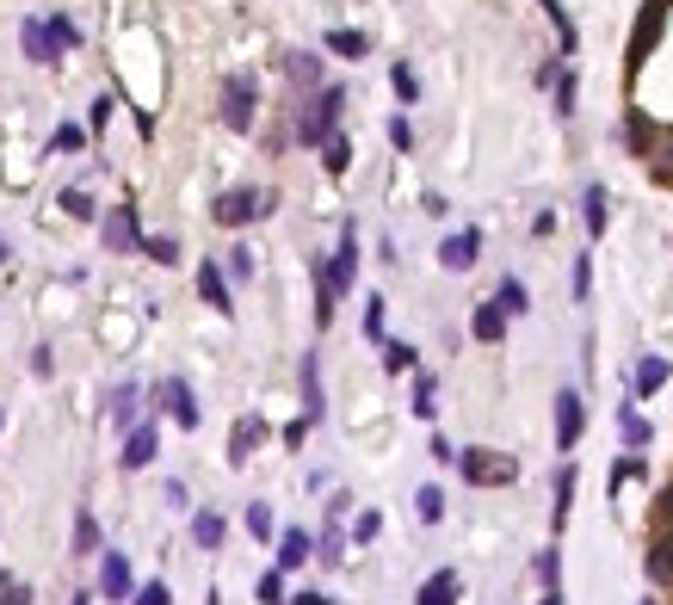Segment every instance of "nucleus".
<instances>
[{"mask_svg": "<svg viewBox=\"0 0 673 605\" xmlns=\"http://www.w3.org/2000/svg\"><path fill=\"white\" fill-rule=\"evenodd\" d=\"M457 470H464V482H476V488H501V482L519 476V464H513L507 451H482V445L457 457Z\"/></svg>", "mask_w": 673, "mask_h": 605, "instance_id": "obj_1", "label": "nucleus"}, {"mask_svg": "<svg viewBox=\"0 0 673 605\" xmlns=\"http://www.w3.org/2000/svg\"><path fill=\"white\" fill-rule=\"evenodd\" d=\"M266 210H272L266 192H223V198H217V223H223V229H241V223L266 217Z\"/></svg>", "mask_w": 673, "mask_h": 605, "instance_id": "obj_2", "label": "nucleus"}, {"mask_svg": "<svg viewBox=\"0 0 673 605\" xmlns=\"http://www.w3.org/2000/svg\"><path fill=\"white\" fill-rule=\"evenodd\" d=\"M223 124H229V130H247V124H254V81H247V75H229V81H223Z\"/></svg>", "mask_w": 673, "mask_h": 605, "instance_id": "obj_3", "label": "nucleus"}, {"mask_svg": "<svg viewBox=\"0 0 673 605\" xmlns=\"http://www.w3.org/2000/svg\"><path fill=\"white\" fill-rule=\"evenodd\" d=\"M143 247V235H136V210L118 204V210H105V254H136Z\"/></svg>", "mask_w": 673, "mask_h": 605, "instance_id": "obj_4", "label": "nucleus"}, {"mask_svg": "<svg viewBox=\"0 0 673 605\" xmlns=\"http://www.w3.org/2000/svg\"><path fill=\"white\" fill-rule=\"evenodd\" d=\"M340 105H346V99H340V93L328 87V93H322V99H315L309 112L297 118V136H303V142H322V136H328V124H334V112H340Z\"/></svg>", "mask_w": 673, "mask_h": 605, "instance_id": "obj_5", "label": "nucleus"}, {"mask_svg": "<svg viewBox=\"0 0 673 605\" xmlns=\"http://www.w3.org/2000/svg\"><path fill=\"white\" fill-rule=\"evenodd\" d=\"M575 439H581V396H556V445L575 451Z\"/></svg>", "mask_w": 673, "mask_h": 605, "instance_id": "obj_6", "label": "nucleus"}, {"mask_svg": "<svg viewBox=\"0 0 673 605\" xmlns=\"http://www.w3.org/2000/svg\"><path fill=\"white\" fill-rule=\"evenodd\" d=\"M161 402H167V414L180 420V426H198V402H192V389H186L180 377H167V383H161Z\"/></svg>", "mask_w": 673, "mask_h": 605, "instance_id": "obj_7", "label": "nucleus"}, {"mask_svg": "<svg viewBox=\"0 0 673 605\" xmlns=\"http://www.w3.org/2000/svg\"><path fill=\"white\" fill-rule=\"evenodd\" d=\"M99 587H105V599H130V562H124L118 550H105V568H99Z\"/></svg>", "mask_w": 673, "mask_h": 605, "instance_id": "obj_8", "label": "nucleus"}, {"mask_svg": "<svg viewBox=\"0 0 673 605\" xmlns=\"http://www.w3.org/2000/svg\"><path fill=\"white\" fill-rule=\"evenodd\" d=\"M476 247H482V241H476V229H464V235H451V241L439 247V260H445L451 272H470V266H476Z\"/></svg>", "mask_w": 673, "mask_h": 605, "instance_id": "obj_9", "label": "nucleus"}, {"mask_svg": "<svg viewBox=\"0 0 673 605\" xmlns=\"http://www.w3.org/2000/svg\"><path fill=\"white\" fill-rule=\"evenodd\" d=\"M155 451H161L155 426H136V433H130V445H124V470H143V464H155Z\"/></svg>", "mask_w": 673, "mask_h": 605, "instance_id": "obj_10", "label": "nucleus"}, {"mask_svg": "<svg viewBox=\"0 0 673 605\" xmlns=\"http://www.w3.org/2000/svg\"><path fill=\"white\" fill-rule=\"evenodd\" d=\"M260 433H266L260 420H235V433H229V464H247V457H254V445H260Z\"/></svg>", "mask_w": 673, "mask_h": 605, "instance_id": "obj_11", "label": "nucleus"}, {"mask_svg": "<svg viewBox=\"0 0 673 605\" xmlns=\"http://www.w3.org/2000/svg\"><path fill=\"white\" fill-rule=\"evenodd\" d=\"M457 587H464V581H457L451 568H439V575L420 587V599H414V605H457Z\"/></svg>", "mask_w": 673, "mask_h": 605, "instance_id": "obj_12", "label": "nucleus"}, {"mask_svg": "<svg viewBox=\"0 0 673 605\" xmlns=\"http://www.w3.org/2000/svg\"><path fill=\"white\" fill-rule=\"evenodd\" d=\"M198 297H204L210 309H223V315L235 309V303H229V284H223V272H217V266H204V272H198Z\"/></svg>", "mask_w": 673, "mask_h": 605, "instance_id": "obj_13", "label": "nucleus"}, {"mask_svg": "<svg viewBox=\"0 0 673 605\" xmlns=\"http://www.w3.org/2000/svg\"><path fill=\"white\" fill-rule=\"evenodd\" d=\"M303 556H309V531H285L278 538V568H303Z\"/></svg>", "mask_w": 673, "mask_h": 605, "instance_id": "obj_14", "label": "nucleus"}, {"mask_svg": "<svg viewBox=\"0 0 673 605\" xmlns=\"http://www.w3.org/2000/svg\"><path fill=\"white\" fill-rule=\"evenodd\" d=\"M501 328H507V309L501 303H482L476 309V340H501Z\"/></svg>", "mask_w": 673, "mask_h": 605, "instance_id": "obj_15", "label": "nucleus"}, {"mask_svg": "<svg viewBox=\"0 0 673 605\" xmlns=\"http://www.w3.org/2000/svg\"><path fill=\"white\" fill-rule=\"evenodd\" d=\"M50 50H56L50 25H25V56H31V62H50Z\"/></svg>", "mask_w": 673, "mask_h": 605, "instance_id": "obj_16", "label": "nucleus"}, {"mask_svg": "<svg viewBox=\"0 0 673 605\" xmlns=\"http://www.w3.org/2000/svg\"><path fill=\"white\" fill-rule=\"evenodd\" d=\"M192 538H198L204 550H217V544H223V519H217V513H198V519H192Z\"/></svg>", "mask_w": 673, "mask_h": 605, "instance_id": "obj_17", "label": "nucleus"}, {"mask_svg": "<svg viewBox=\"0 0 673 605\" xmlns=\"http://www.w3.org/2000/svg\"><path fill=\"white\" fill-rule=\"evenodd\" d=\"M661 383H667V359H643V365H636V389H643V396L661 389Z\"/></svg>", "mask_w": 673, "mask_h": 605, "instance_id": "obj_18", "label": "nucleus"}, {"mask_svg": "<svg viewBox=\"0 0 673 605\" xmlns=\"http://www.w3.org/2000/svg\"><path fill=\"white\" fill-rule=\"evenodd\" d=\"M130 414H136V389L124 383V389H112V426H130Z\"/></svg>", "mask_w": 673, "mask_h": 605, "instance_id": "obj_19", "label": "nucleus"}, {"mask_svg": "<svg viewBox=\"0 0 673 605\" xmlns=\"http://www.w3.org/2000/svg\"><path fill=\"white\" fill-rule=\"evenodd\" d=\"M143 254L161 260V266H173V260H180V241H173V235H155V241H143Z\"/></svg>", "mask_w": 673, "mask_h": 605, "instance_id": "obj_20", "label": "nucleus"}, {"mask_svg": "<svg viewBox=\"0 0 673 605\" xmlns=\"http://www.w3.org/2000/svg\"><path fill=\"white\" fill-rule=\"evenodd\" d=\"M75 550L87 556V550H99V525H93V513H81L75 519Z\"/></svg>", "mask_w": 673, "mask_h": 605, "instance_id": "obj_21", "label": "nucleus"}, {"mask_svg": "<svg viewBox=\"0 0 673 605\" xmlns=\"http://www.w3.org/2000/svg\"><path fill=\"white\" fill-rule=\"evenodd\" d=\"M328 50H340V56H365V38H359V31H328Z\"/></svg>", "mask_w": 673, "mask_h": 605, "instance_id": "obj_22", "label": "nucleus"}, {"mask_svg": "<svg viewBox=\"0 0 673 605\" xmlns=\"http://www.w3.org/2000/svg\"><path fill=\"white\" fill-rule=\"evenodd\" d=\"M569 494H575V470H562V476H556V525L569 519Z\"/></svg>", "mask_w": 673, "mask_h": 605, "instance_id": "obj_23", "label": "nucleus"}, {"mask_svg": "<svg viewBox=\"0 0 673 605\" xmlns=\"http://www.w3.org/2000/svg\"><path fill=\"white\" fill-rule=\"evenodd\" d=\"M439 513H445V494H439V488H420V519H427V525H433Z\"/></svg>", "mask_w": 673, "mask_h": 605, "instance_id": "obj_24", "label": "nucleus"}, {"mask_svg": "<svg viewBox=\"0 0 673 605\" xmlns=\"http://www.w3.org/2000/svg\"><path fill=\"white\" fill-rule=\"evenodd\" d=\"M247 531H254V538H272V513L254 501V507H247Z\"/></svg>", "mask_w": 673, "mask_h": 605, "instance_id": "obj_25", "label": "nucleus"}, {"mask_svg": "<svg viewBox=\"0 0 673 605\" xmlns=\"http://www.w3.org/2000/svg\"><path fill=\"white\" fill-rule=\"evenodd\" d=\"M494 303H501L507 315H519V309H525V291H519V284L507 278V284H501V297H494Z\"/></svg>", "mask_w": 673, "mask_h": 605, "instance_id": "obj_26", "label": "nucleus"}, {"mask_svg": "<svg viewBox=\"0 0 673 605\" xmlns=\"http://www.w3.org/2000/svg\"><path fill=\"white\" fill-rule=\"evenodd\" d=\"M291 75L297 81H322V62H315V56H291Z\"/></svg>", "mask_w": 673, "mask_h": 605, "instance_id": "obj_27", "label": "nucleus"}, {"mask_svg": "<svg viewBox=\"0 0 673 605\" xmlns=\"http://www.w3.org/2000/svg\"><path fill=\"white\" fill-rule=\"evenodd\" d=\"M62 210L68 217H93V198L87 192H62Z\"/></svg>", "mask_w": 673, "mask_h": 605, "instance_id": "obj_28", "label": "nucleus"}, {"mask_svg": "<svg viewBox=\"0 0 673 605\" xmlns=\"http://www.w3.org/2000/svg\"><path fill=\"white\" fill-rule=\"evenodd\" d=\"M81 142H87L81 124H62V130H56V149H81Z\"/></svg>", "mask_w": 673, "mask_h": 605, "instance_id": "obj_29", "label": "nucleus"}, {"mask_svg": "<svg viewBox=\"0 0 673 605\" xmlns=\"http://www.w3.org/2000/svg\"><path fill=\"white\" fill-rule=\"evenodd\" d=\"M587 229H593V235H599V229H606V198H599V192L587 198Z\"/></svg>", "mask_w": 673, "mask_h": 605, "instance_id": "obj_30", "label": "nucleus"}, {"mask_svg": "<svg viewBox=\"0 0 673 605\" xmlns=\"http://www.w3.org/2000/svg\"><path fill=\"white\" fill-rule=\"evenodd\" d=\"M136 605H173V593H167V587H161V581H149V587H143V593H136Z\"/></svg>", "mask_w": 673, "mask_h": 605, "instance_id": "obj_31", "label": "nucleus"}, {"mask_svg": "<svg viewBox=\"0 0 673 605\" xmlns=\"http://www.w3.org/2000/svg\"><path fill=\"white\" fill-rule=\"evenodd\" d=\"M383 365H389V371H408V365H414V352H408V346H389V352H383Z\"/></svg>", "mask_w": 673, "mask_h": 605, "instance_id": "obj_32", "label": "nucleus"}, {"mask_svg": "<svg viewBox=\"0 0 673 605\" xmlns=\"http://www.w3.org/2000/svg\"><path fill=\"white\" fill-rule=\"evenodd\" d=\"M260 605H285V587H278V575L260 581Z\"/></svg>", "mask_w": 673, "mask_h": 605, "instance_id": "obj_33", "label": "nucleus"}, {"mask_svg": "<svg viewBox=\"0 0 673 605\" xmlns=\"http://www.w3.org/2000/svg\"><path fill=\"white\" fill-rule=\"evenodd\" d=\"M112 105H118L112 93H99V99H93V130H105V118H112Z\"/></svg>", "mask_w": 673, "mask_h": 605, "instance_id": "obj_34", "label": "nucleus"}, {"mask_svg": "<svg viewBox=\"0 0 673 605\" xmlns=\"http://www.w3.org/2000/svg\"><path fill=\"white\" fill-rule=\"evenodd\" d=\"M50 38H56V44H75V38H81V31H75V25H68V19H50Z\"/></svg>", "mask_w": 673, "mask_h": 605, "instance_id": "obj_35", "label": "nucleus"}, {"mask_svg": "<svg viewBox=\"0 0 673 605\" xmlns=\"http://www.w3.org/2000/svg\"><path fill=\"white\" fill-rule=\"evenodd\" d=\"M624 439H630V445H643V439H649V426L636 420V414H624Z\"/></svg>", "mask_w": 673, "mask_h": 605, "instance_id": "obj_36", "label": "nucleus"}, {"mask_svg": "<svg viewBox=\"0 0 673 605\" xmlns=\"http://www.w3.org/2000/svg\"><path fill=\"white\" fill-rule=\"evenodd\" d=\"M328 167H334V173L346 167V142H340V136H328Z\"/></svg>", "mask_w": 673, "mask_h": 605, "instance_id": "obj_37", "label": "nucleus"}, {"mask_svg": "<svg viewBox=\"0 0 673 605\" xmlns=\"http://www.w3.org/2000/svg\"><path fill=\"white\" fill-rule=\"evenodd\" d=\"M291 605H328V599H322V593H297Z\"/></svg>", "mask_w": 673, "mask_h": 605, "instance_id": "obj_38", "label": "nucleus"}, {"mask_svg": "<svg viewBox=\"0 0 673 605\" xmlns=\"http://www.w3.org/2000/svg\"><path fill=\"white\" fill-rule=\"evenodd\" d=\"M25 599H31V593H25V587H13L7 599H0V605H25Z\"/></svg>", "mask_w": 673, "mask_h": 605, "instance_id": "obj_39", "label": "nucleus"}, {"mask_svg": "<svg viewBox=\"0 0 673 605\" xmlns=\"http://www.w3.org/2000/svg\"><path fill=\"white\" fill-rule=\"evenodd\" d=\"M544 605H562V599H556V593H550V599H544Z\"/></svg>", "mask_w": 673, "mask_h": 605, "instance_id": "obj_40", "label": "nucleus"}, {"mask_svg": "<svg viewBox=\"0 0 673 605\" xmlns=\"http://www.w3.org/2000/svg\"><path fill=\"white\" fill-rule=\"evenodd\" d=\"M0 260H7V241H0Z\"/></svg>", "mask_w": 673, "mask_h": 605, "instance_id": "obj_41", "label": "nucleus"}, {"mask_svg": "<svg viewBox=\"0 0 673 605\" xmlns=\"http://www.w3.org/2000/svg\"><path fill=\"white\" fill-rule=\"evenodd\" d=\"M643 605H655V599H643Z\"/></svg>", "mask_w": 673, "mask_h": 605, "instance_id": "obj_42", "label": "nucleus"}, {"mask_svg": "<svg viewBox=\"0 0 673 605\" xmlns=\"http://www.w3.org/2000/svg\"><path fill=\"white\" fill-rule=\"evenodd\" d=\"M75 605H87V599H75Z\"/></svg>", "mask_w": 673, "mask_h": 605, "instance_id": "obj_43", "label": "nucleus"}]
</instances>
